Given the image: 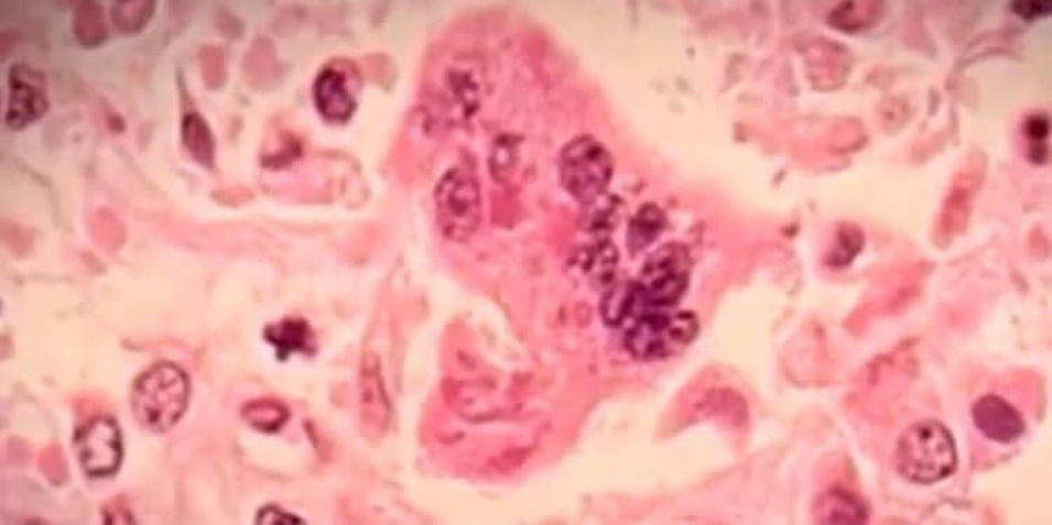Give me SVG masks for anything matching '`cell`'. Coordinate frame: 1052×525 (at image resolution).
I'll list each match as a JSON object with an SVG mask.
<instances>
[{
	"label": "cell",
	"mask_w": 1052,
	"mask_h": 525,
	"mask_svg": "<svg viewBox=\"0 0 1052 525\" xmlns=\"http://www.w3.org/2000/svg\"><path fill=\"white\" fill-rule=\"evenodd\" d=\"M896 460L897 471L904 480L917 485H933L956 472V440L941 422H918L898 440Z\"/></svg>",
	"instance_id": "obj_1"
},
{
	"label": "cell",
	"mask_w": 1052,
	"mask_h": 525,
	"mask_svg": "<svg viewBox=\"0 0 1052 525\" xmlns=\"http://www.w3.org/2000/svg\"><path fill=\"white\" fill-rule=\"evenodd\" d=\"M188 396V379L182 369L173 363L155 364L133 384V415L147 429L166 431L182 418Z\"/></svg>",
	"instance_id": "obj_2"
},
{
	"label": "cell",
	"mask_w": 1052,
	"mask_h": 525,
	"mask_svg": "<svg viewBox=\"0 0 1052 525\" xmlns=\"http://www.w3.org/2000/svg\"><path fill=\"white\" fill-rule=\"evenodd\" d=\"M650 310L636 318L626 332V348L635 358L660 360L682 352L694 341L697 320L687 311Z\"/></svg>",
	"instance_id": "obj_3"
},
{
	"label": "cell",
	"mask_w": 1052,
	"mask_h": 525,
	"mask_svg": "<svg viewBox=\"0 0 1052 525\" xmlns=\"http://www.w3.org/2000/svg\"><path fill=\"white\" fill-rule=\"evenodd\" d=\"M562 182L574 198L593 204L603 197L610 178L614 163L607 149L593 138H578L568 143L562 153Z\"/></svg>",
	"instance_id": "obj_4"
},
{
	"label": "cell",
	"mask_w": 1052,
	"mask_h": 525,
	"mask_svg": "<svg viewBox=\"0 0 1052 525\" xmlns=\"http://www.w3.org/2000/svg\"><path fill=\"white\" fill-rule=\"evenodd\" d=\"M690 283V260L682 247H661L646 264L640 281L635 283L643 313L664 310L681 300Z\"/></svg>",
	"instance_id": "obj_5"
},
{
	"label": "cell",
	"mask_w": 1052,
	"mask_h": 525,
	"mask_svg": "<svg viewBox=\"0 0 1052 525\" xmlns=\"http://www.w3.org/2000/svg\"><path fill=\"white\" fill-rule=\"evenodd\" d=\"M438 223L449 239L464 241L474 233L480 220L479 187L469 174L455 169L438 184Z\"/></svg>",
	"instance_id": "obj_6"
},
{
	"label": "cell",
	"mask_w": 1052,
	"mask_h": 525,
	"mask_svg": "<svg viewBox=\"0 0 1052 525\" xmlns=\"http://www.w3.org/2000/svg\"><path fill=\"white\" fill-rule=\"evenodd\" d=\"M50 110L47 77L28 64L9 69V99L4 121L9 130L23 131Z\"/></svg>",
	"instance_id": "obj_7"
},
{
	"label": "cell",
	"mask_w": 1052,
	"mask_h": 525,
	"mask_svg": "<svg viewBox=\"0 0 1052 525\" xmlns=\"http://www.w3.org/2000/svg\"><path fill=\"white\" fill-rule=\"evenodd\" d=\"M76 450L87 475L110 477L122 460L120 429L110 418H96L76 435Z\"/></svg>",
	"instance_id": "obj_8"
},
{
	"label": "cell",
	"mask_w": 1052,
	"mask_h": 525,
	"mask_svg": "<svg viewBox=\"0 0 1052 525\" xmlns=\"http://www.w3.org/2000/svg\"><path fill=\"white\" fill-rule=\"evenodd\" d=\"M972 420L975 429L985 439L1009 446L1024 435L1023 415L1009 401L997 394L979 396L972 406Z\"/></svg>",
	"instance_id": "obj_9"
},
{
	"label": "cell",
	"mask_w": 1052,
	"mask_h": 525,
	"mask_svg": "<svg viewBox=\"0 0 1052 525\" xmlns=\"http://www.w3.org/2000/svg\"><path fill=\"white\" fill-rule=\"evenodd\" d=\"M313 99L317 111L330 122H346L356 110V100L347 87L341 72L325 69L317 75L313 86Z\"/></svg>",
	"instance_id": "obj_10"
},
{
	"label": "cell",
	"mask_w": 1052,
	"mask_h": 525,
	"mask_svg": "<svg viewBox=\"0 0 1052 525\" xmlns=\"http://www.w3.org/2000/svg\"><path fill=\"white\" fill-rule=\"evenodd\" d=\"M814 516L818 524H865L869 507L855 493L833 488L815 503Z\"/></svg>",
	"instance_id": "obj_11"
},
{
	"label": "cell",
	"mask_w": 1052,
	"mask_h": 525,
	"mask_svg": "<svg viewBox=\"0 0 1052 525\" xmlns=\"http://www.w3.org/2000/svg\"><path fill=\"white\" fill-rule=\"evenodd\" d=\"M72 30L76 43L84 50H97L109 40V24L101 3L80 2L75 8Z\"/></svg>",
	"instance_id": "obj_12"
},
{
	"label": "cell",
	"mask_w": 1052,
	"mask_h": 525,
	"mask_svg": "<svg viewBox=\"0 0 1052 525\" xmlns=\"http://www.w3.org/2000/svg\"><path fill=\"white\" fill-rule=\"evenodd\" d=\"M182 141L184 147L199 166L215 167V138L209 123L198 112H188L182 121Z\"/></svg>",
	"instance_id": "obj_13"
},
{
	"label": "cell",
	"mask_w": 1052,
	"mask_h": 525,
	"mask_svg": "<svg viewBox=\"0 0 1052 525\" xmlns=\"http://www.w3.org/2000/svg\"><path fill=\"white\" fill-rule=\"evenodd\" d=\"M267 341L279 350V357L285 359L291 353L307 352L312 349V331L304 320L289 318L267 328Z\"/></svg>",
	"instance_id": "obj_14"
},
{
	"label": "cell",
	"mask_w": 1052,
	"mask_h": 525,
	"mask_svg": "<svg viewBox=\"0 0 1052 525\" xmlns=\"http://www.w3.org/2000/svg\"><path fill=\"white\" fill-rule=\"evenodd\" d=\"M158 3L153 0H120L112 3L111 22L121 34L132 37L141 34L155 15Z\"/></svg>",
	"instance_id": "obj_15"
},
{
	"label": "cell",
	"mask_w": 1052,
	"mask_h": 525,
	"mask_svg": "<svg viewBox=\"0 0 1052 525\" xmlns=\"http://www.w3.org/2000/svg\"><path fill=\"white\" fill-rule=\"evenodd\" d=\"M664 228V216L655 206H644L635 220L631 221L629 231V245L633 252H639L653 243Z\"/></svg>",
	"instance_id": "obj_16"
},
{
	"label": "cell",
	"mask_w": 1052,
	"mask_h": 525,
	"mask_svg": "<svg viewBox=\"0 0 1052 525\" xmlns=\"http://www.w3.org/2000/svg\"><path fill=\"white\" fill-rule=\"evenodd\" d=\"M199 66H202L204 85L209 90H219L227 84V64L219 46H204L199 53Z\"/></svg>",
	"instance_id": "obj_17"
},
{
	"label": "cell",
	"mask_w": 1052,
	"mask_h": 525,
	"mask_svg": "<svg viewBox=\"0 0 1052 525\" xmlns=\"http://www.w3.org/2000/svg\"><path fill=\"white\" fill-rule=\"evenodd\" d=\"M861 247H864V236L859 229H855L854 226L840 229L836 236L834 249L829 252V265H849L859 254Z\"/></svg>",
	"instance_id": "obj_18"
},
{
	"label": "cell",
	"mask_w": 1052,
	"mask_h": 525,
	"mask_svg": "<svg viewBox=\"0 0 1052 525\" xmlns=\"http://www.w3.org/2000/svg\"><path fill=\"white\" fill-rule=\"evenodd\" d=\"M246 419L250 422L256 429L264 431L279 430L286 419V411L274 403H254L245 411Z\"/></svg>",
	"instance_id": "obj_19"
},
{
	"label": "cell",
	"mask_w": 1052,
	"mask_h": 525,
	"mask_svg": "<svg viewBox=\"0 0 1052 525\" xmlns=\"http://www.w3.org/2000/svg\"><path fill=\"white\" fill-rule=\"evenodd\" d=\"M1012 12L1019 18L1024 20H1037L1046 18L1052 12V2L1050 0H1044V2H1030V0H1020V2H1013Z\"/></svg>",
	"instance_id": "obj_20"
},
{
	"label": "cell",
	"mask_w": 1052,
	"mask_h": 525,
	"mask_svg": "<svg viewBox=\"0 0 1052 525\" xmlns=\"http://www.w3.org/2000/svg\"><path fill=\"white\" fill-rule=\"evenodd\" d=\"M259 524H302L301 518L292 516V514L281 511L276 507H267L259 513L258 516Z\"/></svg>",
	"instance_id": "obj_21"
},
{
	"label": "cell",
	"mask_w": 1052,
	"mask_h": 525,
	"mask_svg": "<svg viewBox=\"0 0 1052 525\" xmlns=\"http://www.w3.org/2000/svg\"><path fill=\"white\" fill-rule=\"evenodd\" d=\"M1024 132L1026 135H1028L1029 139H1033V141H1043L1050 132L1049 118L1043 116L1030 117L1029 120L1026 121Z\"/></svg>",
	"instance_id": "obj_22"
}]
</instances>
